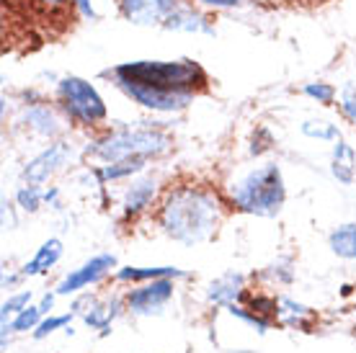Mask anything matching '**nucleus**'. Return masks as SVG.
<instances>
[{"label":"nucleus","instance_id":"obj_1","mask_svg":"<svg viewBox=\"0 0 356 353\" xmlns=\"http://www.w3.org/2000/svg\"><path fill=\"white\" fill-rule=\"evenodd\" d=\"M101 75L152 114H181L209 85V75L196 60H134Z\"/></svg>","mask_w":356,"mask_h":353},{"label":"nucleus","instance_id":"obj_2","mask_svg":"<svg viewBox=\"0 0 356 353\" xmlns=\"http://www.w3.org/2000/svg\"><path fill=\"white\" fill-rule=\"evenodd\" d=\"M222 222V202L212 188L176 186L163 196L158 224L165 238L186 247L202 245L212 238Z\"/></svg>","mask_w":356,"mask_h":353},{"label":"nucleus","instance_id":"obj_3","mask_svg":"<svg viewBox=\"0 0 356 353\" xmlns=\"http://www.w3.org/2000/svg\"><path fill=\"white\" fill-rule=\"evenodd\" d=\"M173 140L163 132L161 126L147 122L127 124V126H116L108 132L98 134L88 142L86 155L98 163H116V160L127 158H163L165 152H170Z\"/></svg>","mask_w":356,"mask_h":353},{"label":"nucleus","instance_id":"obj_4","mask_svg":"<svg viewBox=\"0 0 356 353\" xmlns=\"http://www.w3.org/2000/svg\"><path fill=\"white\" fill-rule=\"evenodd\" d=\"M232 206L250 217H276L284 209L286 186L276 163H261L230 183Z\"/></svg>","mask_w":356,"mask_h":353},{"label":"nucleus","instance_id":"obj_5","mask_svg":"<svg viewBox=\"0 0 356 353\" xmlns=\"http://www.w3.org/2000/svg\"><path fill=\"white\" fill-rule=\"evenodd\" d=\"M57 104L65 119L86 129L104 126L108 119V108L104 96L96 90L90 80L81 75H65L57 80Z\"/></svg>","mask_w":356,"mask_h":353},{"label":"nucleus","instance_id":"obj_6","mask_svg":"<svg viewBox=\"0 0 356 353\" xmlns=\"http://www.w3.org/2000/svg\"><path fill=\"white\" fill-rule=\"evenodd\" d=\"M176 279H155V281H145L137 289H129L124 294L127 309L137 315V318H152L161 315L163 307L173 299L176 294Z\"/></svg>","mask_w":356,"mask_h":353},{"label":"nucleus","instance_id":"obj_7","mask_svg":"<svg viewBox=\"0 0 356 353\" xmlns=\"http://www.w3.org/2000/svg\"><path fill=\"white\" fill-rule=\"evenodd\" d=\"M70 160H72V145L70 142L54 140L52 145H47L44 150L36 152L34 158L24 165L21 178H24V183L42 186V183H47L52 176H57V173H60Z\"/></svg>","mask_w":356,"mask_h":353},{"label":"nucleus","instance_id":"obj_8","mask_svg":"<svg viewBox=\"0 0 356 353\" xmlns=\"http://www.w3.org/2000/svg\"><path fill=\"white\" fill-rule=\"evenodd\" d=\"M111 268H116V256L114 253H98V256L88 258L86 263L78 268H72L63 276V281L57 284V297H70V294H81L83 289H88L101 279H106L111 274Z\"/></svg>","mask_w":356,"mask_h":353},{"label":"nucleus","instance_id":"obj_9","mask_svg":"<svg viewBox=\"0 0 356 353\" xmlns=\"http://www.w3.org/2000/svg\"><path fill=\"white\" fill-rule=\"evenodd\" d=\"M184 0H116V8L132 26H165V21Z\"/></svg>","mask_w":356,"mask_h":353},{"label":"nucleus","instance_id":"obj_10","mask_svg":"<svg viewBox=\"0 0 356 353\" xmlns=\"http://www.w3.org/2000/svg\"><path fill=\"white\" fill-rule=\"evenodd\" d=\"M124 299L122 297H108V299H98V297H78L72 302V315H81L83 322L90 327V330H101V336H108L111 330V322H114L122 309H124Z\"/></svg>","mask_w":356,"mask_h":353},{"label":"nucleus","instance_id":"obj_11","mask_svg":"<svg viewBox=\"0 0 356 353\" xmlns=\"http://www.w3.org/2000/svg\"><path fill=\"white\" fill-rule=\"evenodd\" d=\"M21 122L26 124V129L44 140H57L65 129V119L60 116V111L44 101H31L21 108Z\"/></svg>","mask_w":356,"mask_h":353},{"label":"nucleus","instance_id":"obj_12","mask_svg":"<svg viewBox=\"0 0 356 353\" xmlns=\"http://www.w3.org/2000/svg\"><path fill=\"white\" fill-rule=\"evenodd\" d=\"M158 178L155 176H137L129 181L124 196H122V217L124 220H137L152 206L158 196Z\"/></svg>","mask_w":356,"mask_h":353},{"label":"nucleus","instance_id":"obj_13","mask_svg":"<svg viewBox=\"0 0 356 353\" xmlns=\"http://www.w3.org/2000/svg\"><path fill=\"white\" fill-rule=\"evenodd\" d=\"M163 28H168V31H181V34H209V36L214 34L212 21H209L199 8H194L191 0H184V3L168 16V21H165V26Z\"/></svg>","mask_w":356,"mask_h":353},{"label":"nucleus","instance_id":"obj_14","mask_svg":"<svg viewBox=\"0 0 356 353\" xmlns=\"http://www.w3.org/2000/svg\"><path fill=\"white\" fill-rule=\"evenodd\" d=\"M245 297V276L241 271H227L220 279H214L207 286V299L217 304V307H230V304H241Z\"/></svg>","mask_w":356,"mask_h":353},{"label":"nucleus","instance_id":"obj_15","mask_svg":"<svg viewBox=\"0 0 356 353\" xmlns=\"http://www.w3.org/2000/svg\"><path fill=\"white\" fill-rule=\"evenodd\" d=\"M145 168H147V158H127V160H116V163L93 165V168H90V176L96 178V183L101 186V188H106L108 183H116V181L143 176Z\"/></svg>","mask_w":356,"mask_h":353},{"label":"nucleus","instance_id":"obj_16","mask_svg":"<svg viewBox=\"0 0 356 353\" xmlns=\"http://www.w3.org/2000/svg\"><path fill=\"white\" fill-rule=\"evenodd\" d=\"M63 256H65L63 240H60V238L44 240L42 245L36 247L34 258L24 263V268H21V276H24V279H31V276H47L54 265L63 261Z\"/></svg>","mask_w":356,"mask_h":353},{"label":"nucleus","instance_id":"obj_17","mask_svg":"<svg viewBox=\"0 0 356 353\" xmlns=\"http://www.w3.org/2000/svg\"><path fill=\"white\" fill-rule=\"evenodd\" d=\"M330 176L339 183L351 186L356 181V150L343 137L333 142V155H330Z\"/></svg>","mask_w":356,"mask_h":353},{"label":"nucleus","instance_id":"obj_18","mask_svg":"<svg viewBox=\"0 0 356 353\" xmlns=\"http://www.w3.org/2000/svg\"><path fill=\"white\" fill-rule=\"evenodd\" d=\"M116 281H132V284H145L155 281V279H186L184 268L176 265H152V268H140V265H124L116 271Z\"/></svg>","mask_w":356,"mask_h":353},{"label":"nucleus","instance_id":"obj_19","mask_svg":"<svg viewBox=\"0 0 356 353\" xmlns=\"http://www.w3.org/2000/svg\"><path fill=\"white\" fill-rule=\"evenodd\" d=\"M328 247L333 256L343 258V261H356V222L339 224L336 230L330 232Z\"/></svg>","mask_w":356,"mask_h":353},{"label":"nucleus","instance_id":"obj_20","mask_svg":"<svg viewBox=\"0 0 356 353\" xmlns=\"http://www.w3.org/2000/svg\"><path fill=\"white\" fill-rule=\"evenodd\" d=\"M44 320V312L39 304H29L26 309H21L18 315H13L8 325H0L3 327V348L8 345V336L10 333H29V330H36V325Z\"/></svg>","mask_w":356,"mask_h":353},{"label":"nucleus","instance_id":"obj_21","mask_svg":"<svg viewBox=\"0 0 356 353\" xmlns=\"http://www.w3.org/2000/svg\"><path fill=\"white\" fill-rule=\"evenodd\" d=\"M279 318H282V322L292 327H307L312 320V309L289 299V297H279Z\"/></svg>","mask_w":356,"mask_h":353},{"label":"nucleus","instance_id":"obj_22","mask_svg":"<svg viewBox=\"0 0 356 353\" xmlns=\"http://www.w3.org/2000/svg\"><path fill=\"white\" fill-rule=\"evenodd\" d=\"M300 132L307 140H321V142H336L341 137L339 124L328 122V119H307L300 124Z\"/></svg>","mask_w":356,"mask_h":353},{"label":"nucleus","instance_id":"obj_23","mask_svg":"<svg viewBox=\"0 0 356 353\" xmlns=\"http://www.w3.org/2000/svg\"><path fill=\"white\" fill-rule=\"evenodd\" d=\"M16 206L21 212L36 214L44 206V188L36 183H24L16 188Z\"/></svg>","mask_w":356,"mask_h":353},{"label":"nucleus","instance_id":"obj_24","mask_svg":"<svg viewBox=\"0 0 356 353\" xmlns=\"http://www.w3.org/2000/svg\"><path fill=\"white\" fill-rule=\"evenodd\" d=\"M34 299V292L31 289H24V292H16V294H8V299L3 302V307H0V325H8L10 318L18 315L21 309H26Z\"/></svg>","mask_w":356,"mask_h":353},{"label":"nucleus","instance_id":"obj_25","mask_svg":"<svg viewBox=\"0 0 356 353\" xmlns=\"http://www.w3.org/2000/svg\"><path fill=\"white\" fill-rule=\"evenodd\" d=\"M302 93L310 98V101L321 104V106H333V101L339 98L336 85H330V83H325V80H318V83H305Z\"/></svg>","mask_w":356,"mask_h":353},{"label":"nucleus","instance_id":"obj_26","mask_svg":"<svg viewBox=\"0 0 356 353\" xmlns=\"http://www.w3.org/2000/svg\"><path fill=\"white\" fill-rule=\"evenodd\" d=\"M72 312H67V315H47L39 325H36L34 330V338L36 340H44V338H49L52 333H57V330H65V327H70L72 322Z\"/></svg>","mask_w":356,"mask_h":353},{"label":"nucleus","instance_id":"obj_27","mask_svg":"<svg viewBox=\"0 0 356 353\" xmlns=\"http://www.w3.org/2000/svg\"><path fill=\"white\" fill-rule=\"evenodd\" d=\"M227 309V315H232L235 320H241V322H245V325H250L259 336H266V330H268V320H264L261 315H256L253 309H245L241 307V304H230V307H225Z\"/></svg>","mask_w":356,"mask_h":353},{"label":"nucleus","instance_id":"obj_28","mask_svg":"<svg viewBox=\"0 0 356 353\" xmlns=\"http://www.w3.org/2000/svg\"><path fill=\"white\" fill-rule=\"evenodd\" d=\"M339 106H341V114L356 126V85H351V83L343 85V90L339 93Z\"/></svg>","mask_w":356,"mask_h":353},{"label":"nucleus","instance_id":"obj_29","mask_svg":"<svg viewBox=\"0 0 356 353\" xmlns=\"http://www.w3.org/2000/svg\"><path fill=\"white\" fill-rule=\"evenodd\" d=\"M24 3H29L31 8L36 10H44V13H67L70 8H75V3L72 0H24Z\"/></svg>","mask_w":356,"mask_h":353},{"label":"nucleus","instance_id":"obj_30","mask_svg":"<svg viewBox=\"0 0 356 353\" xmlns=\"http://www.w3.org/2000/svg\"><path fill=\"white\" fill-rule=\"evenodd\" d=\"M266 276H271L274 281L279 284H292L294 281V268H292V261L284 258V261H276L266 268Z\"/></svg>","mask_w":356,"mask_h":353},{"label":"nucleus","instance_id":"obj_31","mask_svg":"<svg viewBox=\"0 0 356 353\" xmlns=\"http://www.w3.org/2000/svg\"><path fill=\"white\" fill-rule=\"evenodd\" d=\"M250 309H253L256 315H261L264 320H268V315H279V299L259 294V297H253V299H250Z\"/></svg>","mask_w":356,"mask_h":353},{"label":"nucleus","instance_id":"obj_32","mask_svg":"<svg viewBox=\"0 0 356 353\" xmlns=\"http://www.w3.org/2000/svg\"><path fill=\"white\" fill-rule=\"evenodd\" d=\"M271 145H274V137L268 132L266 126H259L256 134H253V140H250V155H264L266 150H271Z\"/></svg>","mask_w":356,"mask_h":353},{"label":"nucleus","instance_id":"obj_33","mask_svg":"<svg viewBox=\"0 0 356 353\" xmlns=\"http://www.w3.org/2000/svg\"><path fill=\"white\" fill-rule=\"evenodd\" d=\"M75 3V13L83 18H90V21H98V13L93 8V0H72Z\"/></svg>","mask_w":356,"mask_h":353},{"label":"nucleus","instance_id":"obj_34","mask_svg":"<svg viewBox=\"0 0 356 353\" xmlns=\"http://www.w3.org/2000/svg\"><path fill=\"white\" fill-rule=\"evenodd\" d=\"M196 3L207 8H238L243 0H196Z\"/></svg>","mask_w":356,"mask_h":353},{"label":"nucleus","instance_id":"obj_35","mask_svg":"<svg viewBox=\"0 0 356 353\" xmlns=\"http://www.w3.org/2000/svg\"><path fill=\"white\" fill-rule=\"evenodd\" d=\"M44 204L52 206V209H60V188H57V186L44 188Z\"/></svg>","mask_w":356,"mask_h":353},{"label":"nucleus","instance_id":"obj_36","mask_svg":"<svg viewBox=\"0 0 356 353\" xmlns=\"http://www.w3.org/2000/svg\"><path fill=\"white\" fill-rule=\"evenodd\" d=\"M54 299H57V292H47L44 297H42V302H39V307H42V312H44V318L47 315H52V307H54Z\"/></svg>","mask_w":356,"mask_h":353},{"label":"nucleus","instance_id":"obj_37","mask_svg":"<svg viewBox=\"0 0 356 353\" xmlns=\"http://www.w3.org/2000/svg\"><path fill=\"white\" fill-rule=\"evenodd\" d=\"M21 279H24V276H21V271H18V274H3V289H16V284L21 281Z\"/></svg>","mask_w":356,"mask_h":353},{"label":"nucleus","instance_id":"obj_38","mask_svg":"<svg viewBox=\"0 0 356 353\" xmlns=\"http://www.w3.org/2000/svg\"><path fill=\"white\" fill-rule=\"evenodd\" d=\"M284 3H323V0H284Z\"/></svg>","mask_w":356,"mask_h":353}]
</instances>
